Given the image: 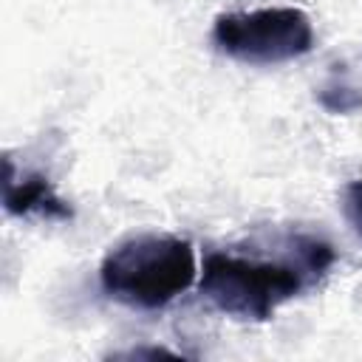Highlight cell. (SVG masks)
Here are the masks:
<instances>
[{
  "label": "cell",
  "instance_id": "cell-1",
  "mask_svg": "<svg viewBox=\"0 0 362 362\" xmlns=\"http://www.w3.org/2000/svg\"><path fill=\"white\" fill-rule=\"evenodd\" d=\"M334 266L328 240L308 232H283L272 243L215 249L198 272L201 297L240 322H266L280 305L308 291Z\"/></svg>",
  "mask_w": 362,
  "mask_h": 362
},
{
  "label": "cell",
  "instance_id": "cell-2",
  "mask_svg": "<svg viewBox=\"0 0 362 362\" xmlns=\"http://www.w3.org/2000/svg\"><path fill=\"white\" fill-rule=\"evenodd\" d=\"M198 280L195 249L181 235L139 232L99 263V286L107 300L133 311H161Z\"/></svg>",
  "mask_w": 362,
  "mask_h": 362
},
{
  "label": "cell",
  "instance_id": "cell-7",
  "mask_svg": "<svg viewBox=\"0 0 362 362\" xmlns=\"http://www.w3.org/2000/svg\"><path fill=\"white\" fill-rule=\"evenodd\" d=\"M116 359H144V356H181V351H173V348H164V345H141V348H130V351H116L110 354Z\"/></svg>",
  "mask_w": 362,
  "mask_h": 362
},
{
  "label": "cell",
  "instance_id": "cell-4",
  "mask_svg": "<svg viewBox=\"0 0 362 362\" xmlns=\"http://www.w3.org/2000/svg\"><path fill=\"white\" fill-rule=\"evenodd\" d=\"M6 175H3V209L14 218L42 215L54 221H68L74 212L57 195L54 184L42 173H17L14 158L6 156Z\"/></svg>",
  "mask_w": 362,
  "mask_h": 362
},
{
  "label": "cell",
  "instance_id": "cell-3",
  "mask_svg": "<svg viewBox=\"0 0 362 362\" xmlns=\"http://www.w3.org/2000/svg\"><path fill=\"white\" fill-rule=\"evenodd\" d=\"M209 37L223 57L246 65L291 62L314 48L311 17L294 6H266L252 11L218 14Z\"/></svg>",
  "mask_w": 362,
  "mask_h": 362
},
{
  "label": "cell",
  "instance_id": "cell-6",
  "mask_svg": "<svg viewBox=\"0 0 362 362\" xmlns=\"http://www.w3.org/2000/svg\"><path fill=\"white\" fill-rule=\"evenodd\" d=\"M342 215L356 238H362V178H354L342 187Z\"/></svg>",
  "mask_w": 362,
  "mask_h": 362
},
{
  "label": "cell",
  "instance_id": "cell-5",
  "mask_svg": "<svg viewBox=\"0 0 362 362\" xmlns=\"http://www.w3.org/2000/svg\"><path fill=\"white\" fill-rule=\"evenodd\" d=\"M317 99L328 113H354V110L362 107V90L356 85H351L348 79H342V76H331L320 88Z\"/></svg>",
  "mask_w": 362,
  "mask_h": 362
}]
</instances>
